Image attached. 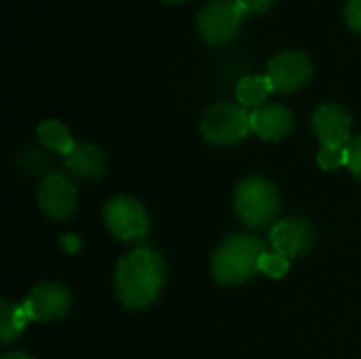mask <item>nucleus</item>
I'll return each mask as SVG.
<instances>
[{"label": "nucleus", "mask_w": 361, "mask_h": 359, "mask_svg": "<svg viewBox=\"0 0 361 359\" xmlns=\"http://www.w3.org/2000/svg\"><path fill=\"white\" fill-rule=\"evenodd\" d=\"M250 127L258 138L267 142H277L292 131L294 116L281 104H264L254 112H250Z\"/></svg>", "instance_id": "nucleus-12"}, {"label": "nucleus", "mask_w": 361, "mask_h": 359, "mask_svg": "<svg viewBox=\"0 0 361 359\" xmlns=\"http://www.w3.org/2000/svg\"><path fill=\"white\" fill-rule=\"evenodd\" d=\"M38 205L53 220H66L76 209L74 184L57 171H51L38 188Z\"/></svg>", "instance_id": "nucleus-9"}, {"label": "nucleus", "mask_w": 361, "mask_h": 359, "mask_svg": "<svg viewBox=\"0 0 361 359\" xmlns=\"http://www.w3.org/2000/svg\"><path fill=\"white\" fill-rule=\"evenodd\" d=\"M165 2H171V4H178V2H184V0H165Z\"/></svg>", "instance_id": "nucleus-24"}, {"label": "nucleus", "mask_w": 361, "mask_h": 359, "mask_svg": "<svg viewBox=\"0 0 361 359\" xmlns=\"http://www.w3.org/2000/svg\"><path fill=\"white\" fill-rule=\"evenodd\" d=\"M345 19L355 32H361V0H347Z\"/></svg>", "instance_id": "nucleus-20"}, {"label": "nucleus", "mask_w": 361, "mask_h": 359, "mask_svg": "<svg viewBox=\"0 0 361 359\" xmlns=\"http://www.w3.org/2000/svg\"><path fill=\"white\" fill-rule=\"evenodd\" d=\"M2 359H34L32 355L23 353V351H13V353H6Z\"/></svg>", "instance_id": "nucleus-23"}, {"label": "nucleus", "mask_w": 361, "mask_h": 359, "mask_svg": "<svg viewBox=\"0 0 361 359\" xmlns=\"http://www.w3.org/2000/svg\"><path fill=\"white\" fill-rule=\"evenodd\" d=\"M315 233L307 220L300 218H286L271 229V245L273 252L286 258L305 256L313 245Z\"/></svg>", "instance_id": "nucleus-10"}, {"label": "nucleus", "mask_w": 361, "mask_h": 359, "mask_svg": "<svg viewBox=\"0 0 361 359\" xmlns=\"http://www.w3.org/2000/svg\"><path fill=\"white\" fill-rule=\"evenodd\" d=\"M237 4L243 8V13L247 15V13H264V11H269L273 4H275V0H237Z\"/></svg>", "instance_id": "nucleus-21"}, {"label": "nucleus", "mask_w": 361, "mask_h": 359, "mask_svg": "<svg viewBox=\"0 0 361 359\" xmlns=\"http://www.w3.org/2000/svg\"><path fill=\"white\" fill-rule=\"evenodd\" d=\"M110 233L123 241H142L148 235V214L133 197H114L104 209Z\"/></svg>", "instance_id": "nucleus-6"}, {"label": "nucleus", "mask_w": 361, "mask_h": 359, "mask_svg": "<svg viewBox=\"0 0 361 359\" xmlns=\"http://www.w3.org/2000/svg\"><path fill=\"white\" fill-rule=\"evenodd\" d=\"M347 167L357 180H361V135L351 138L347 144Z\"/></svg>", "instance_id": "nucleus-19"}, {"label": "nucleus", "mask_w": 361, "mask_h": 359, "mask_svg": "<svg viewBox=\"0 0 361 359\" xmlns=\"http://www.w3.org/2000/svg\"><path fill=\"white\" fill-rule=\"evenodd\" d=\"M252 131L250 127V112L243 106L220 102L214 104L201 121V133L209 144L216 146H231L243 140Z\"/></svg>", "instance_id": "nucleus-4"}, {"label": "nucleus", "mask_w": 361, "mask_h": 359, "mask_svg": "<svg viewBox=\"0 0 361 359\" xmlns=\"http://www.w3.org/2000/svg\"><path fill=\"white\" fill-rule=\"evenodd\" d=\"M61 245H63V250L70 252V254H76V252L80 250V241H78L76 235H63V237H61Z\"/></svg>", "instance_id": "nucleus-22"}, {"label": "nucleus", "mask_w": 361, "mask_h": 359, "mask_svg": "<svg viewBox=\"0 0 361 359\" xmlns=\"http://www.w3.org/2000/svg\"><path fill=\"white\" fill-rule=\"evenodd\" d=\"M165 262L150 248H135L116 267L114 284L121 303L127 309L150 307L163 288Z\"/></svg>", "instance_id": "nucleus-1"}, {"label": "nucleus", "mask_w": 361, "mask_h": 359, "mask_svg": "<svg viewBox=\"0 0 361 359\" xmlns=\"http://www.w3.org/2000/svg\"><path fill=\"white\" fill-rule=\"evenodd\" d=\"M243 17L237 0H209L197 15V28L209 44H226L237 36Z\"/></svg>", "instance_id": "nucleus-5"}, {"label": "nucleus", "mask_w": 361, "mask_h": 359, "mask_svg": "<svg viewBox=\"0 0 361 359\" xmlns=\"http://www.w3.org/2000/svg\"><path fill=\"white\" fill-rule=\"evenodd\" d=\"M317 165L328 171L347 167V146H322L317 152Z\"/></svg>", "instance_id": "nucleus-17"}, {"label": "nucleus", "mask_w": 361, "mask_h": 359, "mask_svg": "<svg viewBox=\"0 0 361 359\" xmlns=\"http://www.w3.org/2000/svg\"><path fill=\"white\" fill-rule=\"evenodd\" d=\"M311 123L322 146H347L351 140V114L338 104L319 106Z\"/></svg>", "instance_id": "nucleus-11"}, {"label": "nucleus", "mask_w": 361, "mask_h": 359, "mask_svg": "<svg viewBox=\"0 0 361 359\" xmlns=\"http://www.w3.org/2000/svg\"><path fill=\"white\" fill-rule=\"evenodd\" d=\"M30 322L23 305H15L11 300H2V307H0V341L4 345H8L13 339H17L25 324Z\"/></svg>", "instance_id": "nucleus-16"}, {"label": "nucleus", "mask_w": 361, "mask_h": 359, "mask_svg": "<svg viewBox=\"0 0 361 359\" xmlns=\"http://www.w3.org/2000/svg\"><path fill=\"white\" fill-rule=\"evenodd\" d=\"M313 66L302 51H281L277 53L267 68V76L273 85V91L290 93L300 89L311 78Z\"/></svg>", "instance_id": "nucleus-7"}, {"label": "nucleus", "mask_w": 361, "mask_h": 359, "mask_svg": "<svg viewBox=\"0 0 361 359\" xmlns=\"http://www.w3.org/2000/svg\"><path fill=\"white\" fill-rule=\"evenodd\" d=\"M288 271H290V258H286L277 252H267L260 260V273H264L273 279L286 277Z\"/></svg>", "instance_id": "nucleus-18"}, {"label": "nucleus", "mask_w": 361, "mask_h": 359, "mask_svg": "<svg viewBox=\"0 0 361 359\" xmlns=\"http://www.w3.org/2000/svg\"><path fill=\"white\" fill-rule=\"evenodd\" d=\"M273 85L269 80V76H243L237 83V102L243 108H260L264 106L267 97L271 95Z\"/></svg>", "instance_id": "nucleus-14"}, {"label": "nucleus", "mask_w": 361, "mask_h": 359, "mask_svg": "<svg viewBox=\"0 0 361 359\" xmlns=\"http://www.w3.org/2000/svg\"><path fill=\"white\" fill-rule=\"evenodd\" d=\"M267 254L264 243L254 235H231L212 256V273L216 281L226 286L245 284L260 271V260Z\"/></svg>", "instance_id": "nucleus-2"}, {"label": "nucleus", "mask_w": 361, "mask_h": 359, "mask_svg": "<svg viewBox=\"0 0 361 359\" xmlns=\"http://www.w3.org/2000/svg\"><path fill=\"white\" fill-rule=\"evenodd\" d=\"M235 209L247 226H267L279 212L277 188L264 178H245L237 186Z\"/></svg>", "instance_id": "nucleus-3"}, {"label": "nucleus", "mask_w": 361, "mask_h": 359, "mask_svg": "<svg viewBox=\"0 0 361 359\" xmlns=\"http://www.w3.org/2000/svg\"><path fill=\"white\" fill-rule=\"evenodd\" d=\"M38 140L42 146H47L49 150H55L59 154H68L76 144L72 140L68 127L55 118H47L38 125Z\"/></svg>", "instance_id": "nucleus-15"}, {"label": "nucleus", "mask_w": 361, "mask_h": 359, "mask_svg": "<svg viewBox=\"0 0 361 359\" xmlns=\"http://www.w3.org/2000/svg\"><path fill=\"white\" fill-rule=\"evenodd\" d=\"M21 305L30 320L53 322V320H61L70 311L72 296L66 286L57 281H44L36 286Z\"/></svg>", "instance_id": "nucleus-8"}, {"label": "nucleus", "mask_w": 361, "mask_h": 359, "mask_svg": "<svg viewBox=\"0 0 361 359\" xmlns=\"http://www.w3.org/2000/svg\"><path fill=\"white\" fill-rule=\"evenodd\" d=\"M66 167L78 178L93 180L106 171V157L97 146L89 142H76L74 148L66 154Z\"/></svg>", "instance_id": "nucleus-13"}]
</instances>
